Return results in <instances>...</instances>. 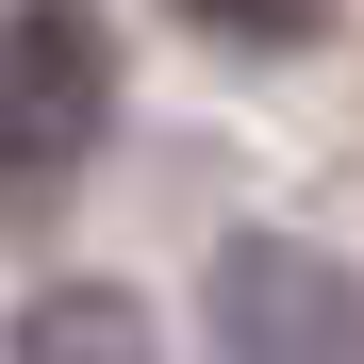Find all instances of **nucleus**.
I'll return each mask as SVG.
<instances>
[{
	"mask_svg": "<svg viewBox=\"0 0 364 364\" xmlns=\"http://www.w3.org/2000/svg\"><path fill=\"white\" fill-rule=\"evenodd\" d=\"M100 116H116V50H100V17H83V0H17V17H0V232L50 215V199L83 182Z\"/></svg>",
	"mask_w": 364,
	"mask_h": 364,
	"instance_id": "nucleus-1",
	"label": "nucleus"
},
{
	"mask_svg": "<svg viewBox=\"0 0 364 364\" xmlns=\"http://www.w3.org/2000/svg\"><path fill=\"white\" fill-rule=\"evenodd\" d=\"M215 348H364V282L282 249V232H249V249H215Z\"/></svg>",
	"mask_w": 364,
	"mask_h": 364,
	"instance_id": "nucleus-2",
	"label": "nucleus"
},
{
	"mask_svg": "<svg viewBox=\"0 0 364 364\" xmlns=\"http://www.w3.org/2000/svg\"><path fill=\"white\" fill-rule=\"evenodd\" d=\"M182 17H199V33H232V50H298L331 0H182Z\"/></svg>",
	"mask_w": 364,
	"mask_h": 364,
	"instance_id": "nucleus-3",
	"label": "nucleus"
},
{
	"mask_svg": "<svg viewBox=\"0 0 364 364\" xmlns=\"http://www.w3.org/2000/svg\"><path fill=\"white\" fill-rule=\"evenodd\" d=\"M17 348H133V298H33Z\"/></svg>",
	"mask_w": 364,
	"mask_h": 364,
	"instance_id": "nucleus-4",
	"label": "nucleus"
}]
</instances>
